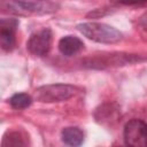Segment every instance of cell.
<instances>
[{
	"label": "cell",
	"instance_id": "obj_7",
	"mask_svg": "<svg viewBox=\"0 0 147 147\" xmlns=\"http://www.w3.org/2000/svg\"><path fill=\"white\" fill-rule=\"evenodd\" d=\"M84 49V42L75 36H65L59 41V51L65 56H74Z\"/></svg>",
	"mask_w": 147,
	"mask_h": 147
},
{
	"label": "cell",
	"instance_id": "obj_3",
	"mask_svg": "<svg viewBox=\"0 0 147 147\" xmlns=\"http://www.w3.org/2000/svg\"><path fill=\"white\" fill-rule=\"evenodd\" d=\"M124 141L132 147H147V124L133 118L124 126Z\"/></svg>",
	"mask_w": 147,
	"mask_h": 147
},
{
	"label": "cell",
	"instance_id": "obj_5",
	"mask_svg": "<svg viewBox=\"0 0 147 147\" xmlns=\"http://www.w3.org/2000/svg\"><path fill=\"white\" fill-rule=\"evenodd\" d=\"M18 21L16 18H2L0 21V44L2 49L11 51L16 45V30Z\"/></svg>",
	"mask_w": 147,
	"mask_h": 147
},
{
	"label": "cell",
	"instance_id": "obj_6",
	"mask_svg": "<svg viewBox=\"0 0 147 147\" xmlns=\"http://www.w3.org/2000/svg\"><path fill=\"white\" fill-rule=\"evenodd\" d=\"M16 6L23 14V10L28 13L45 15L57 10L59 6L49 0H14Z\"/></svg>",
	"mask_w": 147,
	"mask_h": 147
},
{
	"label": "cell",
	"instance_id": "obj_1",
	"mask_svg": "<svg viewBox=\"0 0 147 147\" xmlns=\"http://www.w3.org/2000/svg\"><path fill=\"white\" fill-rule=\"evenodd\" d=\"M78 31L86 38L102 44H116L122 40L121 31L111 25L99 22H87L77 25Z\"/></svg>",
	"mask_w": 147,
	"mask_h": 147
},
{
	"label": "cell",
	"instance_id": "obj_2",
	"mask_svg": "<svg viewBox=\"0 0 147 147\" xmlns=\"http://www.w3.org/2000/svg\"><path fill=\"white\" fill-rule=\"evenodd\" d=\"M78 92V88L74 85L69 84H51L44 85L34 91V99L39 102L52 103V102H61L69 100L75 96Z\"/></svg>",
	"mask_w": 147,
	"mask_h": 147
},
{
	"label": "cell",
	"instance_id": "obj_9",
	"mask_svg": "<svg viewBox=\"0 0 147 147\" xmlns=\"http://www.w3.org/2000/svg\"><path fill=\"white\" fill-rule=\"evenodd\" d=\"M26 136L23 133V132H20V131H11V132H8L7 134H5L3 139H2V147H6V146H25L28 145V140H26Z\"/></svg>",
	"mask_w": 147,
	"mask_h": 147
},
{
	"label": "cell",
	"instance_id": "obj_11",
	"mask_svg": "<svg viewBox=\"0 0 147 147\" xmlns=\"http://www.w3.org/2000/svg\"><path fill=\"white\" fill-rule=\"evenodd\" d=\"M119 3L126 5V6H140V5H146L147 0H116Z\"/></svg>",
	"mask_w": 147,
	"mask_h": 147
},
{
	"label": "cell",
	"instance_id": "obj_10",
	"mask_svg": "<svg viewBox=\"0 0 147 147\" xmlns=\"http://www.w3.org/2000/svg\"><path fill=\"white\" fill-rule=\"evenodd\" d=\"M9 103L14 109H25L32 103V96L26 93H16L9 99Z\"/></svg>",
	"mask_w": 147,
	"mask_h": 147
},
{
	"label": "cell",
	"instance_id": "obj_8",
	"mask_svg": "<svg viewBox=\"0 0 147 147\" xmlns=\"http://www.w3.org/2000/svg\"><path fill=\"white\" fill-rule=\"evenodd\" d=\"M62 141L69 146H79L84 140V132L76 126H69L62 130Z\"/></svg>",
	"mask_w": 147,
	"mask_h": 147
},
{
	"label": "cell",
	"instance_id": "obj_12",
	"mask_svg": "<svg viewBox=\"0 0 147 147\" xmlns=\"http://www.w3.org/2000/svg\"><path fill=\"white\" fill-rule=\"evenodd\" d=\"M139 24H140V26H141L145 31H147V11H145V13L140 16V18H139Z\"/></svg>",
	"mask_w": 147,
	"mask_h": 147
},
{
	"label": "cell",
	"instance_id": "obj_4",
	"mask_svg": "<svg viewBox=\"0 0 147 147\" xmlns=\"http://www.w3.org/2000/svg\"><path fill=\"white\" fill-rule=\"evenodd\" d=\"M52 31L48 28L41 29L33 34H31L30 39L28 40L26 48L29 52L37 56H44L48 54L51 46H52Z\"/></svg>",
	"mask_w": 147,
	"mask_h": 147
}]
</instances>
